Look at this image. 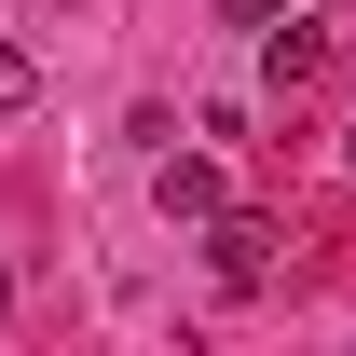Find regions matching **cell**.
<instances>
[{
    "instance_id": "6da1fadb",
    "label": "cell",
    "mask_w": 356,
    "mask_h": 356,
    "mask_svg": "<svg viewBox=\"0 0 356 356\" xmlns=\"http://www.w3.org/2000/svg\"><path fill=\"white\" fill-rule=\"evenodd\" d=\"M274 247H288V233H274L261 206H220V220H206V274H220V288H274Z\"/></svg>"
},
{
    "instance_id": "7a4b0ae2",
    "label": "cell",
    "mask_w": 356,
    "mask_h": 356,
    "mask_svg": "<svg viewBox=\"0 0 356 356\" xmlns=\"http://www.w3.org/2000/svg\"><path fill=\"white\" fill-rule=\"evenodd\" d=\"M151 206H165L178 233H206L233 192H220V165H206V151H151Z\"/></svg>"
},
{
    "instance_id": "3957f363",
    "label": "cell",
    "mask_w": 356,
    "mask_h": 356,
    "mask_svg": "<svg viewBox=\"0 0 356 356\" xmlns=\"http://www.w3.org/2000/svg\"><path fill=\"white\" fill-rule=\"evenodd\" d=\"M261 69H274V96L329 83V28H315V14H274V28H261Z\"/></svg>"
},
{
    "instance_id": "277c9868",
    "label": "cell",
    "mask_w": 356,
    "mask_h": 356,
    "mask_svg": "<svg viewBox=\"0 0 356 356\" xmlns=\"http://www.w3.org/2000/svg\"><path fill=\"white\" fill-rule=\"evenodd\" d=\"M28 110H42V55L0 28V124H28Z\"/></svg>"
},
{
    "instance_id": "5b68a950",
    "label": "cell",
    "mask_w": 356,
    "mask_h": 356,
    "mask_svg": "<svg viewBox=\"0 0 356 356\" xmlns=\"http://www.w3.org/2000/svg\"><path fill=\"white\" fill-rule=\"evenodd\" d=\"M220 14H233V28H274V14H302V0H220Z\"/></svg>"
},
{
    "instance_id": "8992f818",
    "label": "cell",
    "mask_w": 356,
    "mask_h": 356,
    "mask_svg": "<svg viewBox=\"0 0 356 356\" xmlns=\"http://www.w3.org/2000/svg\"><path fill=\"white\" fill-rule=\"evenodd\" d=\"M343 178H356V124H343Z\"/></svg>"
}]
</instances>
